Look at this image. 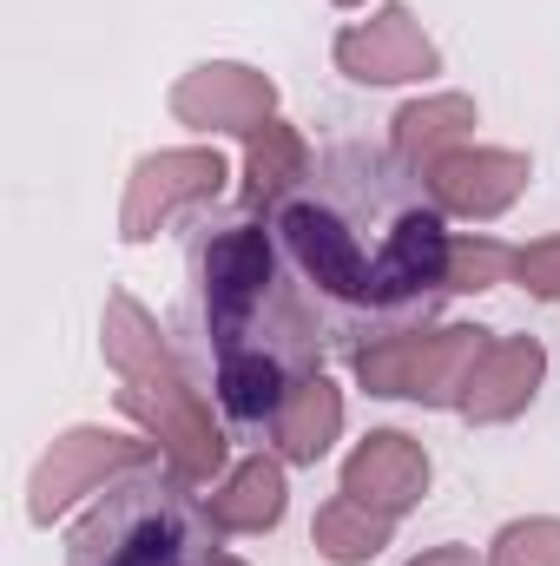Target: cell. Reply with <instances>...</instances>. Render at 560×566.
Listing matches in <instances>:
<instances>
[{
  "instance_id": "1",
  "label": "cell",
  "mask_w": 560,
  "mask_h": 566,
  "mask_svg": "<svg viewBox=\"0 0 560 566\" xmlns=\"http://www.w3.org/2000/svg\"><path fill=\"white\" fill-rule=\"evenodd\" d=\"M283 258L303 283L330 356L422 329L455 296V238L422 165L383 145H330L271 205Z\"/></svg>"
},
{
  "instance_id": "2",
  "label": "cell",
  "mask_w": 560,
  "mask_h": 566,
  "mask_svg": "<svg viewBox=\"0 0 560 566\" xmlns=\"http://www.w3.org/2000/svg\"><path fill=\"white\" fill-rule=\"evenodd\" d=\"M191 303L225 422L238 434H271L283 402L330 363V336L283 258L278 231L258 218L198 224Z\"/></svg>"
},
{
  "instance_id": "3",
  "label": "cell",
  "mask_w": 560,
  "mask_h": 566,
  "mask_svg": "<svg viewBox=\"0 0 560 566\" xmlns=\"http://www.w3.org/2000/svg\"><path fill=\"white\" fill-rule=\"evenodd\" d=\"M218 521L191 501L185 474L145 461L133 481H113L66 541V566H218Z\"/></svg>"
},
{
  "instance_id": "4",
  "label": "cell",
  "mask_w": 560,
  "mask_h": 566,
  "mask_svg": "<svg viewBox=\"0 0 560 566\" xmlns=\"http://www.w3.org/2000/svg\"><path fill=\"white\" fill-rule=\"evenodd\" d=\"M106 363H113L120 382H126L120 402L158 434V448L172 454V468H178L185 481H211V474L225 468V441H218V428H211V409L185 389V376H178L172 356L158 349V336H152V323H145V310L133 296H113V303H106Z\"/></svg>"
},
{
  "instance_id": "5",
  "label": "cell",
  "mask_w": 560,
  "mask_h": 566,
  "mask_svg": "<svg viewBox=\"0 0 560 566\" xmlns=\"http://www.w3.org/2000/svg\"><path fill=\"white\" fill-rule=\"evenodd\" d=\"M488 349V329H409V336H390V343H370L356 363V382L370 396H396V402H428V409H462V389L475 376Z\"/></svg>"
},
{
  "instance_id": "6",
  "label": "cell",
  "mask_w": 560,
  "mask_h": 566,
  "mask_svg": "<svg viewBox=\"0 0 560 566\" xmlns=\"http://www.w3.org/2000/svg\"><path fill=\"white\" fill-rule=\"evenodd\" d=\"M158 461V441H133V434H106V428H73L46 448V461L33 468V488H27V514L46 527L60 507H73L80 494L106 488V474H126Z\"/></svg>"
},
{
  "instance_id": "7",
  "label": "cell",
  "mask_w": 560,
  "mask_h": 566,
  "mask_svg": "<svg viewBox=\"0 0 560 566\" xmlns=\"http://www.w3.org/2000/svg\"><path fill=\"white\" fill-rule=\"evenodd\" d=\"M225 185V158L218 151H158L133 171V191H126V211H120V238H152L165 218L218 198Z\"/></svg>"
},
{
  "instance_id": "8",
  "label": "cell",
  "mask_w": 560,
  "mask_h": 566,
  "mask_svg": "<svg viewBox=\"0 0 560 566\" xmlns=\"http://www.w3.org/2000/svg\"><path fill=\"white\" fill-rule=\"evenodd\" d=\"M336 66L363 86H396V80H428L442 66V53L428 46V33L409 7H383L336 40Z\"/></svg>"
},
{
  "instance_id": "9",
  "label": "cell",
  "mask_w": 560,
  "mask_h": 566,
  "mask_svg": "<svg viewBox=\"0 0 560 566\" xmlns=\"http://www.w3.org/2000/svg\"><path fill=\"white\" fill-rule=\"evenodd\" d=\"M271 106H278V86L251 66H198L172 86V113L185 126H205V133H258L271 126Z\"/></svg>"
},
{
  "instance_id": "10",
  "label": "cell",
  "mask_w": 560,
  "mask_h": 566,
  "mask_svg": "<svg viewBox=\"0 0 560 566\" xmlns=\"http://www.w3.org/2000/svg\"><path fill=\"white\" fill-rule=\"evenodd\" d=\"M422 178H428L442 211H455V218H501L521 198V185H528V158L521 151H488V145H455Z\"/></svg>"
},
{
  "instance_id": "11",
  "label": "cell",
  "mask_w": 560,
  "mask_h": 566,
  "mask_svg": "<svg viewBox=\"0 0 560 566\" xmlns=\"http://www.w3.org/2000/svg\"><path fill=\"white\" fill-rule=\"evenodd\" d=\"M428 488V454L422 441L396 434V428H376L350 461H343V494L383 507V514H409Z\"/></svg>"
},
{
  "instance_id": "12",
  "label": "cell",
  "mask_w": 560,
  "mask_h": 566,
  "mask_svg": "<svg viewBox=\"0 0 560 566\" xmlns=\"http://www.w3.org/2000/svg\"><path fill=\"white\" fill-rule=\"evenodd\" d=\"M541 369H548V349L535 336L488 343L481 363H475V376H468V389H462V416L468 422H508V416H521L535 402V389H541Z\"/></svg>"
},
{
  "instance_id": "13",
  "label": "cell",
  "mask_w": 560,
  "mask_h": 566,
  "mask_svg": "<svg viewBox=\"0 0 560 566\" xmlns=\"http://www.w3.org/2000/svg\"><path fill=\"white\" fill-rule=\"evenodd\" d=\"M310 534H317V554H323V560L363 566L390 547L396 514H383V507H370V501H356V494H336V501L317 507V527H310Z\"/></svg>"
},
{
  "instance_id": "14",
  "label": "cell",
  "mask_w": 560,
  "mask_h": 566,
  "mask_svg": "<svg viewBox=\"0 0 560 566\" xmlns=\"http://www.w3.org/2000/svg\"><path fill=\"white\" fill-rule=\"evenodd\" d=\"M211 521L225 527V534H265V527H278L283 521V468L278 461H245L218 494H211Z\"/></svg>"
},
{
  "instance_id": "15",
  "label": "cell",
  "mask_w": 560,
  "mask_h": 566,
  "mask_svg": "<svg viewBox=\"0 0 560 566\" xmlns=\"http://www.w3.org/2000/svg\"><path fill=\"white\" fill-rule=\"evenodd\" d=\"M336 428H343V396H336L323 376H310V382L283 402L271 441L283 448V461H323L330 441H336Z\"/></svg>"
},
{
  "instance_id": "16",
  "label": "cell",
  "mask_w": 560,
  "mask_h": 566,
  "mask_svg": "<svg viewBox=\"0 0 560 566\" xmlns=\"http://www.w3.org/2000/svg\"><path fill=\"white\" fill-rule=\"evenodd\" d=\"M468 126H475V106H468V99H455V93H448V99H416V106L396 113V151L428 171L442 151H455V139H462Z\"/></svg>"
},
{
  "instance_id": "17",
  "label": "cell",
  "mask_w": 560,
  "mask_h": 566,
  "mask_svg": "<svg viewBox=\"0 0 560 566\" xmlns=\"http://www.w3.org/2000/svg\"><path fill=\"white\" fill-rule=\"evenodd\" d=\"M303 171H310V151H303V139L283 119L251 133V205H278Z\"/></svg>"
},
{
  "instance_id": "18",
  "label": "cell",
  "mask_w": 560,
  "mask_h": 566,
  "mask_svg": "<svg viewBox=\"0 0 560 566\" xmlns=\"http://www.w3.org/2000/svg\"><path fill=\"white\" fill-rule=\"evenodd\" d=\"M488 566H560V521H515V527H501Z\"/></svg>"
},
{
  "instance_id": "19",
  "label": "cell",
  "mask_w": 560,
  "mask_h": 566,
  "mask_svg": "<svg viewBox=\"0 0 560 566\" xmlns=\"http://www.w3.org/2000/svg\"><path fill=\"white\" fill-rule=\"evenodd\" d=\"M515 264V251H501L495 238H468V244H455V290H495L501 271Z\"/></svg>"
},
{
  "instance_id": "20",
  "label": "cell",
  "mask_w": 560,
  "mask_h": 566,
  "mask_svg": "<svg viewBox=\"0 0 560 566\" xmlns=\"http://www.w3.org/2000/svg\"><path fill=\"white\" fill-rule=\"evenodd\" d=\"M515 283L521 290H535V296H548L560 303V238H541V244H528V251H515Z\"/></svg>"
},
{
  "instance_id": "21",
  "label": "cell",
  "mask_w": 560,
  "mask_h": 566,
  "mask_svg": "<svg viewBox=\"0 0 560 566\" xmlns=\"http://www.w3.org/2000/svg\"><path fill=\"white\" fill-rule=\"evenodd\" d=\"M409 566H475V554H468V547H435V554H422V560H409Z\"/></svg>"
},
{
  "instance_id": "22",
  "label": "cell",
  "mask_w": 560,
  "mask_h": 566,
  "mask_svg": "<svg viewBox=\"0 0 560 566\" xmlns=\"http://www.w3.org/2000/svg\"><path fill=\"white\" fill-rule=\"evenodd\" d=\"M218 566H245V560H218Z\"/></svg>"
},
{
  "instance_id": "23",
  "label": "cell",
  "mask_w": 560,
  "mask_h": 566,
  "mask_svg": "<svg viewBox=\"0 0 560 566\" xmlns=\"http://www.w3.org/2000/svg\"><path fill=\"white\" fill-rule=\"evenodd\" d=\"M336 7H356V0H336Z\"/></svg>"
}]
</instances>
